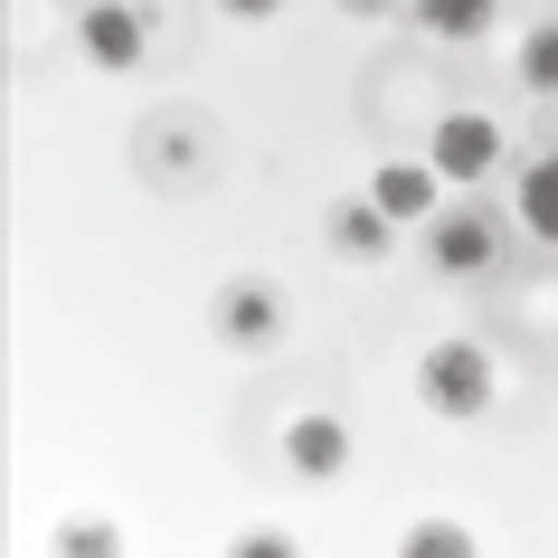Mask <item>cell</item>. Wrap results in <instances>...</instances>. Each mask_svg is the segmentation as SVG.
Instances as JSON below:
<instances>
[{"label":"cell","instance_id":"5bb4252c","mask_svg":"<svg viewBox=\"0 0 558 558\" xmlns=\"http://www.w3.org/2000/svg\"><path fill=\"white\" fill-rule=\"evenodd\" d=\"M236 549H246V558H294V539H284V530H246Z\"/></svg>","mask_w":558,"mask_h":558},{"label":"cell","instance_id":"277c9868","mask_svg":"<svg viewBox=\"0 0 558 558\" xmlns=\"http://www.w3.org/2000/svg\"><path fill=\"white\" fill-rule=\"evenodd\" d=\"M76 48H86L95 76H133V66L151 58V20H143V0H86V10H76Z\"/></svg>","mask_w":558,"mask_h":558},{"label":"cell","instance_id":"7c38bea8","mask_svg":"<svg viewBox=\"0 0 558 558\" xmlns=\"http://www.w3.org/2000/svg\"><path fill=\"white\" fill-rule=\"evenodd\" d=\"M521 86L530 95H558V20H539V29L521 38Z\"/></svg>","mask_w":558,"mask_h":558},{"label":"cell","instance_id":"30bf717a","mask_svg":"<svg viewBox=\"0 0 558 558\" xmlns=\"http://www.w3.org/2000/svg\"><path fill=\"white\" fill-rule=\"evenodd\" d=\"M511 218H521L539 246H558V151H539L521 171V190H511Z\"/></svg>","mask_w":558,"mask_h":558},{"label":"cell","instance_id":"5b68a950","mask_svg":"<svg viewBox=\"0 0 558 558\" xmlns=\"http://www.w3.org/2000/svg\"><path fill=\"white\" fill-rule=\"evenodd\" d=\"M275 454H284V473H303V483H331V473H351V416H331V408H303L294 426H284V445H275Z\"/></svg>","mask_w":558,"mask_h":558},{"label":"cell","instance_id":"ba28073f","mask_svg":"<svg viewBox=\"0 0 558 558\" xmlns=\"http://www.w3.org/2000/svg\"><path fill=\"white\" fill-rule=\"evenodd\" d=\"M323 228H331V256H351V265H388V246H398V218H388L369 190H360V199H341Z\"/></svg>","mask_w":558,"mask_h":558},{"label":"cell","instance_id":"3957f363","mask_svg":"<svg viewBox=\"0 0 558 558\" xmlns=\"http://www.w3.org/2000/svg\"><path fill=\"white\" fill-rule=\"evenodd\" d=\"M501 246H511V228H501L493 208H445L436 228H426V265H436L445 284H473V275H493Z\"/></svg>","mask_w":558,"mask_h":558},{"label":"cell","instance_id":"4fadbf2b","mask_svg":"<svg viewBox=\"0 0 558 558\" xmlns=\"http://www.w3.org/2000/svg\"><path fill=\"white\" fill-rule=\"evenodd\" d=\"M473 549H483V539H473L464 521H416L408 530V558H473Z\"/></svg>","mask_w":558,"mask_h":558},{"label":"cell","instance_id":"7a4b0ae2","mask_svg":"<svg viewBox=\"0 0 558 558\" xmlns=\"http://www.w3.org/2000/svg\"><path fill=\"white\" fill-rule=\"evenodd\" d=\"M284 323H294V303H284L275 275H228V284L208 294V331H218L228 351H275Z\"/></svg>","mask_w":558,"mask_h":558},{"label":"cell","instance_id":"2e32d148","mask_svg":"<svg viewBox=\"0 0 558 558\" xmlns=\"http://www.w3.org/2000/svg\"><path fill=\"white\" fill-rule=\"evenodd\" d=\"M331 10H351V20H388V10H408V0H331Z\"/></svg>","mask_w":558,"mask_h":558},{"label":"cell","instance_id":"9a60e30c","mask_svg":"<svg viewBox=\"0 0 558 558\" xmlns=\"http://www.w3.org/2000/svg\"><path fill=\"white\" fill-rule=\"evenodd\" d=\"M218 10H228V20H275L284 0H218Z\"/></svg>","mask_w":558,"mask_h":558},{"label":"cell","instance_id":"6da1fadb","mask_svg":"<svg viewBox=\"0 0 558 558\" xmlns=\"http://www.w3.org/2000/svg\"><path fill=\"white\" fill-rule=\"evenodd\" d=\"M416 408L445 416V426H464V416H483L501 398V360L483 351V341H464V331H445V341H426L416 351Z\"/></svg>","mask_w":558,"mask_h":558},{"label":"cell","instance_id":"8992f818","mask_svg":"<svg viewBox=\"0 0 558 558\" xmlns=\"http://www.w3.org/2000/svg\"><path fill=\"white\" fill-rule=\"evenodd\" d=\"M426 161H436L445 180H483L501 161V123L473 114V105H454V114H436V133H426Z\"/></svg>","mask_w":558,"mask_h":558},{"label":"cell","instance_id":"8fae6325","mask_svg":"<svg viewBox=\"0 0 558 558\" xmlns=\"http://www.w3.org/2000/svg\"><path fill=\"white\" fill-rule=\"evenodd\" d=\"M48 549H58V558H114V549H123V530L105 521V511H76V521L48 530Z\"/></svg>","mask_w":558,"mask_h":558},{"label":"cell","instance_id":"9c48e42d","mask_svg":"<svg viewBox=\"0 0 558 558\" xmlns=\"http://www.w3.org/2000/svg\"><path fill=\"white\" fill-rule=\"evenodd\" d=\"M408 20L426 38H445V48H464V38H483L501 20V0H408Z\"/></svg>","mask_w":558,"mask_h":558},{"label":"cell","instance_id":"52a82bcc","mask_svg":"<svg viewBox=\"0 0 558 558\" xmlns=\"http://www.w3.org/2000/svg\"><path fill=\"white\" fill-rule=\"evenodd\" d=\"M369 199H379L398 228H436L445 218V171L436 161H379V171H369Z\"/></svg>","mask_w":558,"mask_h":558}]
</instances>
